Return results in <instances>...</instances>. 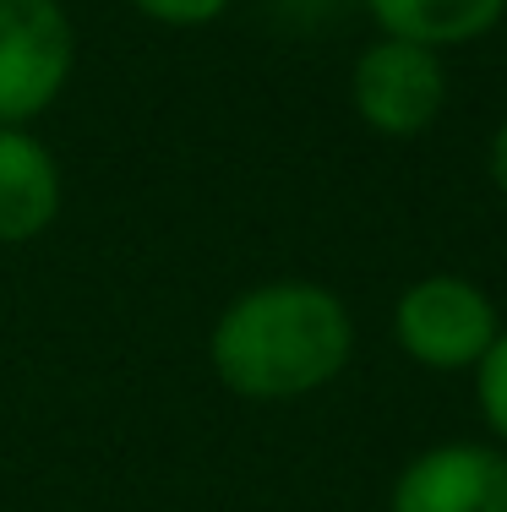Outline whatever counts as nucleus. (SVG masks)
<instances>
[{"mask_svg":"<svg viewBox=\"0 0 507 512\" xmlns=\"http://www.w3.org/2000/svg\"><path fill=\"white\" fill-rule=\"evenodd\" d=\"M355 355V316L317 278H268L240 289L213 316L208 365L224 393L246 404H295L344 376Z\"/></svg>","mask_w":507,"mask_h":512,"instance_id":"1","label":"nucleus"},{"mask_svg":"<svg viewBox=\"0 0 507 512\" xmlns=\"http://www.w3.org/2000/svg\"><path fill=\"white\" fill-rule=\"evenodd\" d=\"M502 333L491 295L464 273H426L393 300V338L426 371H475Z\"/></svg>","mask_w":507,"mask_h":512,"instance_id":"2","label":"nucleus"},{"mask_svg":"<svg viewBox=\"0 0 507 512\" xmlns=\"http://www.w3.org/2000/svg\"><path fill=\"white\" fill-rule=\"evenodd\" d=\"M77 33L60 0H0V126H33L66 93Z\"/></svg>","mask_w":507,"mask_h":512,"instance_id":"3","label":"nucleus"},{"mask_svg":"<svg viewBox=\"0 0 507 512\" xmlns=\"http://www.w3.org/2000/svg\"><path fill=\"white\" fill-rule=\"evenodd\" d=\"M349 104H355L360 126L377 131L388 142L426 137L437 126L442 104H448V71L442 55L409 39H371L349 66Z\"/></svg>","mask_w":507,"mask_h":512,"instance_id":"4","label":"nucleus"},{"mask_svg":"<svg viewBox=\"0 0 507 512\" xmlns=\"http://www.w3.org/2000/svg\"><path fill=\"white\" fill-rule=\"evenodd\" d=\"M388 512H507V453L497 442H437L398 469Z\"/></svg>","mask_w":507,"mask_h":512,"instance_id":"5","label":"nucleus"},{"mask_svg":"<svg viewBox=\"0 0 507 512\" xmlns=\"http://www.w3.org/2000/svg\"><path fill=\"white\" fill-rule=\"evenodd\" d=\"M66 180L50 142L28 126H0V246H28L55 229Z\"/></svg>","mask_w":507,"mask_h":512,"instance_id":"6","label":"nucleus"},{"mask_svg":"<svg viewBox=\"0 0 507 512\" xmlns=\"http://www.w3.org/2000/svg\"><path fill=\"white\" fill-rule=\"evenodd\" d=\"M388 39H409L426 50H458V44L486 39L507 17V0H360Z\"/></svg>","mask_w":507,"mask_h":512,"instance_id":"7","label":"nucleus"},{"mask_svg":"<svg viewBox=\"0 0 507 512\" xmlns=\"http://www.w3.org/2000/svg\"><path fill=\"white\" fill-rule=\"evenodd\" d=\"M475 404L486 414V431L497 436V447L507 453V327L491 338V349L475 365Z\"/></svg>","mask_w":507,"mask_h":512,"instance_id":"8","label":"nucleus"},{"mask_svg":"<svg viewBox=\"0 0 507 512\" xmlns=\"http://www.w3.org/2000/svg\"><path fill=\"white\" fill-rule=\"evenodd\" d=\"M137 17L159 22V28H208V22H219L235 0H126Z\"/></svg>","mask_w":507,"mask_h":512,"instance_id":"9","label":"nucleus"},{"mask_svg":"<svg viewBox=\"0 0 507 512\" xmlns=\"http://www.w3.org/2000/svg\"><path fill=\"white\" fill-rule=\"evenodd\" d=\"M486 169H491V186H497V197L507 202V115L497 120V131H491V148H486Z\"/></svg>","mask_w":507,"mask_h":512,"instance_id":"10","label":"nucleus"}]
</instances>
